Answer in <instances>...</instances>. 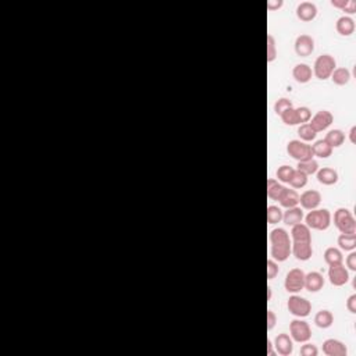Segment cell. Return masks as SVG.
<instances>
[{"instance_id": "18", "label": "cell", "mask_w": 356, "mask_h": 356, "mask_svg": "<svg viewBox=\"0 0 356 356\" xmlns=\"http://www.w3.org/2000/svg\"><path fill=\"white\" fill-rule=\"evenodd\" d=\"M292 77L299 84H306L313 77V71H312V69L307 64L301 63V64H297L294 67V70H292Z\"/></svg>"}, {"instance_id": "3", "label": "cell", "mask_w": 356, "mask_h": 356, "mask_svg": "<svg viewBox=\"0 0 356 356\" xmlns=\"http://www.w3.org/2000/svg\"><path fill=\"white\" fill-rule=\"evenodd\" d=\"M334 224L341 234H356V221L348 209H337L334 213Z\"/></svg>"}, {"instance_id": "15", "label": "cell", "mask_w": 356, "mask_h": 356, "mask_svg": "<svg viewBox=\"0 0 356 356\" xmlns=\"http://www.w3.org/2000/svg\"><path fill=\"white\" fill-rule=\"evenodd\" d=\"M291 253L301 262H306L313 255L312 242H294L291 247Z\"/></svg>"}, {"instance_id": "26", "label": "cell", "mask_w": 356, "mask_h": 356, "mask_svg": "<svg viewBox=\"0 0 356 356\" xmlns=\"http://www.w3.org/2000/svg\"><path fill=\"white\" fill-rule=\"evenodd\" d=\"M324 141L333 149L339 148L344 143V141H345V134L341 129H331V131L327 132Z\"/></svg>"}, {"instance_id": "16", "label": "cell", "mask_w": 356, "mask_h": 356, "mask_svg": "<svg viewBox=\"0 0 356 356\" xmlns=\"http://www.w3.org/2000/svg\"><path fill=\"white\" fill-rule=\"evenodd\" d=\"M274 346H276V351L277 354L281 356H289L294 351V344H292V338L283 333V334H278L274 339Z\"/></svg>"}, {"instance_id": "30", "label": "cell", "mask_w": 356, "mask_h": 356, "mask_svg": "<svg viewBox=\"0 0 356 356\" xmlns=\"http://www.w3.org/2000/svg\"><path fill=\"white\" fill-rule=\"evenodd\" d=\"M338 245L342 250L352 252L356 248V234H341L338 237Z\"/></svg>"}, {"instance_id": "48", "label": "cell", "mask_w": 356, "mask_h": 356, "mask_svg": "<svg viewBox=\"0 0 356 356\" xmlns=\"http://www.w3.org/2000/svg\"><path fill=\"white\" fill-rule=\"evenodd\" d=\"M267 355L274 356V351H273V344L270 339H267Z\"/></svg>"}, {"instance_id": "36", "label": "cell", "mask_w": 356, "mask_h": 356, "mask_svg": "<svg viewBox=\"0 0 356 356\" xmlns=\"http://www.w3.org/2000/svg\"><path fill=\"white\" fill-rule=\"evenodd\" d=\"M277 57V46L273 35H267V63H273Z\"/></svg>"}, {"instance_id": "25", "label": "cell", "mask_w": 356, "mask_h": 356, "mask_svg": "<svg viewBox=\"0 0 356 356\" xmlns=\"http://www.w3.org/2000/svg\"><path fill=\"white\" fill-rule=\"evenodd\" d=\"M312 152H313V156H317L320 159H327L331 156L333 148L327 143L324 139H320V141H316L312 145Z\"/></svg>"}, {"instance_id": "14", "label": "cell", "mask_w": 356, "mask_h": 356, "mask_svg": "<svg viewBox=\"0 0 356 356\" xmlns=\"http://www.w3.org/2000/svg\"><path fill=\"white\" fill-rule=\"evenodd\" d=\"M317 16V7L315 3L310 1H302L301 4H298L297 7V17L303 22H309L313 21Z\"/></svg>"}, {"instance_id": "21", "label": "cell", "mask_w": 356, "mask_h": 356, "mask_svg": "<svg viewBox=\"0 0 356 356\" xmlns=\"http://www.w3.org/2000/svg\"><path fill=\"white\" fill-rule=\"evenodd\" d=\"M336 30L339 35L342 36H349L355 32V21L352 20L351 17L344 16V17H339L337 20Z\"/></svg>"}, {"instance_id": "8", "label": "cell", "mask_w": 356, "mask_h": 356, "mask_svg": "<svg viewBox=\"0 0 356 356\" xmlns=\"http://www.w3.org/2000/svg\"><path fill=\"white\" fill-rule=\"evenodd\" d=\"M289 334L292 341H297L301 344H305L312 337V330L303 320H292L289 324Z\"/></svg>"}, {"instance_id": "45", "label": "cell", "mask_w": 356, "mask_h": 356, "mask_svg": "<svg viewBox=\"0 0 356 356\" xmlns=\"http://www.w3.org/2000/svg\"><path fill=\"white\" fill-rule=\"evenodd\" d=\"M283 7V0H268L267 1V9L268 10H278Z\"/></svg>"}, {"instance_id": "6", "label": "cell", "mask_w": 356, "mask_h": 356, "mask_svg": "<svg viewBox=\"0 0 356 356\" xmlns=\"http://www.w3.org/2000/svg\"><path fill=\"white\" fill-rule=\"evenodd\" d=\"M284 287L291 294H298L305 288V273L301 268L289 270L284 281Z\"/></svg>"}, {"instance_id": "34", "label": "cell", "mask_w": 356, "mask_h": 356, "mask_svg": "<svg viewBox=\"0 0 356 356\" xmlns=\"http://www.w3.org/2000/svg\"><path fill=\"white\" fill-rule=\"evenodd\" d=\"M283 220V210L278 206H268L267 208V223L268 224H277Z\"/></svg>"}, {"instance_id": "37", "label": "cell", "mask_w": 356, "mask_h": 356, "mask_svg": "<svg viewBox=\"0 0 356 356\" xmlns=\"http://www.w3.org/2000/svg\"><path fill=\"white\" fill-rule=\"evenodd\" d=\"M294 168L291 167V166H287V164H284V166H281V167H278L277 170V178L278 181H281V182H289V179L292 177V174H294Z\"/></svg>"}, {"instance_id": "38", "label": "cell", "mask_w": 356, "mask_h": 356, "mask_svg": "<svg viewBox=\"0 0 356 356\" xmlns=\"http://www.w3.org/2000/svg\"><path fill=\"white\" fill-rule=\"evenodd\" d=\"M291 107H294V105H292L291 100L287 99V98H280L276 102V105H274V111H276L277 116H281L285 110L291 109Z\"/></svg>"}, {"instance_id": "33", "label": "cell", "mask_w": 356, "mask_h": 356, "mask_svg": "<svg viewBox=\"0 0 356 356\" xmlns=\"http://www.w3.org/2000/svg\"><path fill=\"white\" fill-rule=\"evenodd\" d=\"M288 184H289L292 188H303V187L307 184V176L305 173L299 171V170H295Z\"/></svg>"}, {"instance_id": "7", "label": "cell", "mask_w": 356, "mask_h": 356, "mask_svg": "<svg viewBox=\"0 0 356 356\" xmlns=\"http://www.w3.org/2000/svg\"><path fill=\"white\" fill-rule=\"evenodd\" d=\"M287 307L289 313L297 317H306L312 312V303L307 301L306 298L298 297V295L289 297Z\"/></svg>"}, {"instance_id": "43", "label": "cell", "mask_w": 356, "mask_h": 356, "mask_svg": "<svg viewBox=\"0 0 356 356\" xmlns=\"http://www.w3.org/2000/svg\"><path fill=\"white\" fill-rule=\"evenodd\" d=\"M346 266L349 270H352V271H356V253L352 250L348 257H346Z\"/></svg>"}, {"instance_id": "4", "label": "cell", "mask_w": 356, "mask_h": 356, "mask_svg": "<svg viewBox=\"0 0 356 356\" xmlns=\"http://www.w3.org/2000/svg\"><path fill=\"white\" fill-rule=\"evenodd\" d=\"M337 61L336 59L331 56V54H321L319 56L315 61V66H313V74L316 75V78L324 79L330 78L333 71L336 70Z\"/></svg>"}, {"instance_id": "35", "label": "cell", "mask_w": 356, "mask_h": 356, "mask_svg": "<svg viewBox=\"0 0 356 356\" xmlns=\"http://www.w3.org/2000/svg\"><path fill=\"white\" fill-rule=\"evenodd\" d=\"M280 117L283 120V123L287 124V125H298V124H301V121L298 119L297 109H294V107L285 110Z\"/></svg>"}, {"instance_id": "9", "label": "cell", "mask_w": 356, "mask_h": 356, "mask_svg": "<svg viewBox=\"0 0 356 356\" xmlns=\"http://www.w3.org/2000/svg\"><path fill=\"white\" fill-rule=\"evenodd\" d=\"M333 121H334V116H333L330 111H327V110H320V111H317L316 114L310 119L309 125L315 129L316 132H321V131H324V129L328 128V127L333 124Z\"/></svg>"}, {"instance_id": "39", "label": "cell", "mask_w": 356, "mask_h": 356, "mask_svg": "<svg viewBox=\"0 0 356 356\" xmlns=\"http://www.w3.org/2000/svg\"><path fill=\"white\" fill-rule=\"evenodd\" d=\"M297 114L298 119L301 121V124H306V123H309L310 119H312V111H310V109L306 107V106H301V107H298Z\"/></svg>"}, {"instance_id": "2", "label": "cell", "mask_w": 356, "mask_h": 356, "mask_svg": "<svg viewBox=\"0 0 356 356\" xmlns=\"http://www.w3.org/2000/svg\"><path fill=\"white\" fill-rule=\"evenodd\" d=\"M303 218L307 227L319 231H324L331 224V213L327 209H313Z\"/></svg>"}, {"instance_id": "29", "label": "cell", "mask_w": 356, "mask_h": 356, "mask_svg": "<svg viewBox=\"0 0 356 356\" xmlns=\"http://www.w3.org/2000/svg\"><path fill=\"white\" fill-rule=\"evenodd\" d=\"M324 260L328 266L341 265L342 263V253L337 248H327L326 252H324Z\"/></svg>"}, {"instance_id": "5", "label": "cell", "mask_w": 356, "mask_h": 356, "mask_svg": "<svg viewBox=\"0 0 356 356\" xmlns=\"http://www.w3.org/2000/svg\"><path fill=\"white\" fill-rule=\"evenodd\" d=\"M287 152L288 155L292 159H295L297 161H303V160L313 159L312 146L305 143V142H302V141H299V139H294V141L288 142Z\"/></svg>"}, {"instance_id": "24", "label": "cell", "mask_w": 356, "mask_h": 356, "mask_svg": "<svg viewBox=\"0 0 356 356\" xmlns=\"http://www.w3.org/2000/svg\"><path fill=\"white\" fill-rule=\"evenodd\" d=\"M284 191H285V187L283 184H280L277 179H274V178L267 179V196L270 199L278 200L284 194Z\"/></svg>"}, {"instance_id": "19", "label": "cell", "mask_w": 356, "mask_h": 356, "mask_svg": "<svg viewBox=\"0 0 356 356\" xmlns=\"http://www.w3.org/2000/svg\"><path fill=\"white\" fill-rule=\"evenodd\" d=\"M291 237L294 242H312V235H310V228L306 224L299 223L297 226H292L291 230Z\"/></svg>"}, {"instance_id": "32", "label": "cell", "mask_w": 356, "mask_h": 356, "mask_svg": "<svg viewBox=\"0 0 356 356\" xmlns=\"http://www.w3.org/2000/svg\"><path fill=\"white\" fill-rule=\"evenodd\" d=\"M298 135L302 142H310L316 138L317 132L309 125V123H306V124H301V127L298 128Z\"/></svg>"}, {"instance_id": "47", "label": "cell", "mask_w": 356, "mask_h": 356, "mask_svg": "<svg viewBox=\"0 0 356 356\" xmlns=\"http://www.w3.org/2000/svg\"><path fill=\"white\" fill-rule=\"evenodd\" d=\"M346 1H348V0H333V1H331V6H334L336 9H341V10H344Z\"/></svg>"}, {"instance_id": "50", "label": "cell", "mask_w": 356, "mask_h": 356, "mask_svg": "<svg viewBox=\"0 0 356 356\" xmlns=\"http://www.w3.org/2000/svg\"><path fill=\"white\" fill-rule=\"evenodd\" d=\"M267 292H268V297H267V299L270 301V299H271V288L270 287L267 288Z\"/></svg>"}, {"instance_id": "22", "label": "cell", "mask_w": 356, "mask_h": 356, "mask_svg": "<svg viewBox=\"0 0 356 356\" xmlns=\"http://www.w3.org/2000/svg\"><path fill=\"white\" fill-rule=\"evenodd\" d=\"M303 212H302V209L301 208H291V209H287L284 213H283V221L287 224V226H297L299 223H302V220H303Z\"/></svg>"}, {"instance_id": "42", "label": "cell", "mask_w": 356, "mask_h": 356, "mask_svg": "<svg viewBox=\"0 0 356 356\" xmlns=\"http://www.w3.org/2000/svg\"><path fill=\"white\" fill-rule=\"evenodd\" d=\"M277 323V317L273 310H267V331H271Z\"/></svg>"}, {"instance_id": "27", "label": "cell", "mask_w": 356, "mask_h": 356, "mask_svg": "<svg viewBox=\"0 0 356 356\" xmlns=\"http://www.w3.org/2000/svg\"><path fill=\"white\" fill-rule=\"evenodd\" d=\"M315 323L319 328H328L334 323V316L330 310H320L315 316Z\"/></svg>"}, {"instance_id": "40", "label": "cell", "mask_w": 356, "mask_h": 356, "mask_svg": "<svg viewBox=\"0 0 356 356\" xmlns=\"http://www.w3.org/2000/svg\"><path fill=\"white\" fill-rule=\"evenodd\" d=\"M278 265L276 260H267V280H273L278 274Z\"/></svg>"}, {"instance_id": "28", "label": "cell", "mask_w": 356, "mask_h": 356, "mask_svg": "<svg viewBox=\"0 0 356 356\" xmlns=\"http://www.w3.org/2000/svg\"><path fill=\"white\" fill-rule=\"evenodd\" d=\"M331 79L333 82L338 85V87H342V85H346L351 79V71L345 67H339V69H336L333 71L331 74Z\"/></svg>"}, {"instance_id": "46", "label": "cell", "mask_w": 356, "mask_h": 356, "mask_svg": "<svg viewBox=\"0 0 356 356\" xmlns=\"http://www.w3.org/2000/svg\"><path fill=\"white\" fill-rule=\"evenodd\" d=\"M344 11L346 14H355L356 13V1L355 0H348L344 7Z\"/></svg>"}, {"instance_id": "41", "label": "cell", "mask_w": 356, "mask_h": 356, "mask_svg": "<svg viewBox=\"0 0 356 356\" xmlns=\"http://www.w3.org/2000/svg\"><path fill=\"white\" fill-rule=\"evenodd\" d=\"M317 354H319V351L313 344L305 342V345L301 346V355L302 356H316Z\"/></svg>"}, {"instance_id": "49", "label": "cell", "mask_w": 356, "mask_h": 356, "mask_svg": "<svg viewBox=\"0 0 356 356\" xmlns=\"http://www.w3.org/2000/svg\"><path fill=\"white\" fill-rule=\"evenodd\" d=\"M355 132H356V127H352L351 131H349V141H351V143H356Z\"/></svg>"}, {"instance_id": "12", "label": "cell", "mask_w": 356, "mask_h": 356, "mask_svg": "<svg viewBox=\"0 0 356 356\" xmlns=\"http://www.w3.org/2000/svg\"><path fill=\"white\" fill-rule=\"evenodd\" d=\"M320 202H321V195L319 191H315V189H309V191H305L302 195H299V203L305 210L317 209Z\"/></svg>"}, {"instance_id": "17", "label": "cell", "mask_w": 356, "mask_h": 356, "mask_svg": "<svg viewBox=\"0 0 356 356\" xmlns=\"http://www.w3.org/2000/svg\"><path fill=\"white\" fill-rule=\"evenodd\" d=\"M324 287V277L319 271H310L305 274V288L309 292H319Z\"/></svg>"}, {"instance_id": "13", "label": "cell", "mask_w": 356, "mask_h": 356, "mask_svg": "<svg viewBox=\"0 0 356 356\" xmlns=\"http://www.w3.org/2000/svg\"><path fill=\"white\" fill-rule=\"evenodd\" d=\"M323 352L327 356H346L348 349H346L344 342L334 339V338H330V339H326L323 342Z\"/></svg>"}, {"instance_id": "1", "label": "cell", "mask_w": 356, "mask_h": 356, "mask_svg": "<svg viewBox=\"0 0 356 356\" xmlns=\"http://www.w3.org/2000/svg\"><path fill=\"white\" fill-rule=\"evenodd\" d=\"M271 242V256L277 262H285L291 255V241L289 235L284 228H274L270 232Z\"/></svg>"}, {"instance_id": "23", "label": "cell", "mask_w": 356, "mask_h": 356, "mask_svg": "<svg viewBox=\"0 0 356 356\" xmlns=\"http://www.w3.org/2000/svg\"><path fill=\"white\" fill-rule=\"evenodd\" d=\"M280 205L283 208L285 209H291V208H297L299 205V195L295 189H288L285 188L284 194L281 195V198L278 199Z\"/></svg>"}, {"instance_id": "10", "label": "cell", "mask_w": 356, "mask_h": 356, "mask_svg": "<svg viewBox=\"0 0 356 356\" xmlns=\"http://www.w3.org/2000/svg\"><path fill=\"white\" fill-rule=\"evenodd\" d=\"M295 53L301 57H307L310 56L313 52H315V39L306 35V34H302L299 35L297 39H295Z\"/></svg>"}, {"instance_id": "31", "label": "cell", "mask_w": 356, "mask_h": 356, "mask_svg": "<svg viewBox=\"0 0 356 356\" xmlns=\"http://www.w3.org/2000/svg\"><path fill=\"white\" fill-rule=\"evenodd\" d=\"M299 171L305 173L306 176H312L316 174L319 170V163L315 159H309V160H303V161H298V168Z\"/></svg>"}, {"instance_id": "11", "label": "cell", "mask_w": 356, "mask_h": 356, "mask_svg": "<svg viewBox=\"0 0 356 356\" xmlns=\"http://www.w3.org/2000/svg\"><path fill=\"white\" fill-rule=\"evenodd\" d=\"M328 278H330V283L334 285V287H342L345 285L349 280V273L345 267L341 265H334V266H330L328 268Z\"/></svg>"}, {"instance_id": "44", "label": "cell", "mask_w": 356, "mask_h": 356, "mask_svg": "<svg viewBox=\"0 0 356 356\" xmlns=\"http://www.w3.org/2000/svg\"><path fill=\"white\" fill-rule=\"evenodd\" d=\"M346 309L351 313H356V295H351L346 301Z\"/></svg>"}, {"instance_id": "20", "label": "cell", "mask_w": 356, "mask_h": 356, "mask_svg": "<svg viewBox=\"0 0 356 356\" xmlns=\"http://www.w3.org/2000/svg\"><path fill=\"white\" fill-rule=\"evenodd\" d=\"M317 181L323 185H334L338 181V173L334 168L323 167L317 170Z\"/></svg>"}]
</instances>
